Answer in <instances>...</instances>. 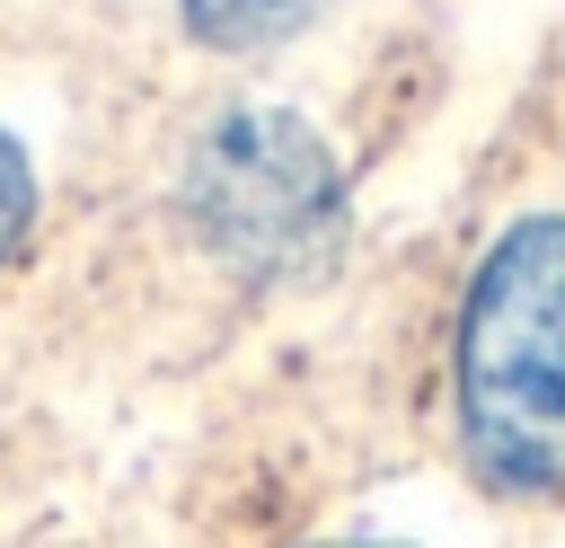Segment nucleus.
Instances as JSON below:
<instances>
[{"label": "nucleus", "instance_id": "3", "mask_svg": "<svg viewBox=\"0 0 565 548\" xmlns=\"http://www.w3.org/2000/svg\"><path fill=\"white\" fill-rule=\"evenodd\" d=\"M318 0H185V27L221 53H256V44H282Z\"/></svg>", "mask_w": 565, "mask_h": 548}, {"label": "nucleus", "instance_id": "1", "mask_svg": "<svg viewBox=\"0 0 565 548\" xmlns=\"http://www.w3.org/2000/svg\"><path fill=\"white\" fill-rule=\"evenodd\" d=\"M459 451L494 495L565 486V212L512 221L459 309Z\"/></svg>", "mask_w": 565, "mask_h": 548}, {"label": "nucleus", "instance_id": "4", "mask_svg": "<svg viewBox=\"0 0 565 548\" xmlns=\"http://www.w3.org/2000/svg\"><path fill=\"white\" fill-rule=\"evenodd\" d=\"M26 221H35V168H26V150L0 133V265H9V247L26 239Z\"/></svg>", "mask_w": 565, "mask_h": 548}, {"label": "nucleus", "instance_id": "5", "mask_svg": "<svg viewBox=\"0 0 565 548\" xmlns=\"http://www.w3.org/2000/svg\"><path fill=\"white\" fill-rule=\"evenodd\" d=\"M335 548H380V539H335Z\"/></svg>", "mask_w": 565, "mask_h": 548}, {"label": "nucleus", "instance_id": "2", "mask_svg": "<svg viewBox=\"0 0 565 548\" xmlns=\"http://www.w3.org/2000/svg\"><path fill=\"white\" fill-rule=\"evenodd\" d=\"M185 221L238 283H291L335 256L344 177L300 115L238 106L185 159Z\"/></svg>", "mask_w": 565, "mask_h": 548}]
</instances>
